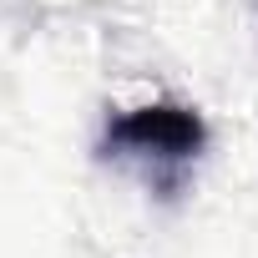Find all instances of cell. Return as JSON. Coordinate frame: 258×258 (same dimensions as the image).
<instances>
[{
    "instance_id": "cell-1",
    "label": "cell",
    "mask_w": 258,
    "mask_h": 258,
    "mask_svg": "<svg viewBox=\"0 0 258 258\" xmlns=\"http://www.w3.org/2000/svg\"><path fill=\"white\" fill-rule=\"evenodd\" d=\"M106 152L132 162V167H142L147 177H162L167 167H187L203 152V121L187 106L152 101V106H137V111L111 121Z\"/></svg>"
}]
</instances>
